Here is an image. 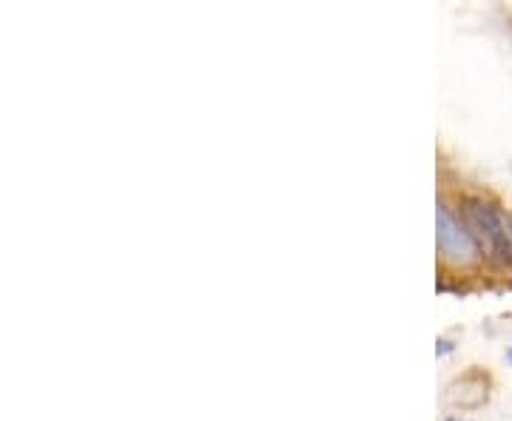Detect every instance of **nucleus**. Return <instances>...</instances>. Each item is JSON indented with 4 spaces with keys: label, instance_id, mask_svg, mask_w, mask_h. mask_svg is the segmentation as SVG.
<instances>
[{
    "label": "nucleus",
    "instance_id": "nucleus-1",
    "mask_svg": "<svg viewBox=\"0 0 512 421\" xmlns=\"http://www.w3.org/2000/svg\"><path fill=\"white\" fill-rule=\"evenodd\" d=\"M464 225L476 237L481 254L498 262V265H512V222L510 217L481 197H464L461 202Z\"/></svg>",
    "mask_w": 512,
    "mask_h": 421
},
{
    "label": "nucleus",
    "instance_id": "nucleus-2",
    "mask_svg": "<svg viewBox=\"0 0 512 421\" xmlns=\"http://www.w3.org/2000/svg\"><path fill=\"white\" fill-rule=\"evenodd\" d=\"M436 242H439V254L444 259H450L453 265H473L481 257V248H478L476 237L470 234V228L458 220L456 214L439 202V211H436Z\"/></svg>",
    "mask_w": 512,
    "mask_h": 421
},
{
    "label": "nucleus",
    "instance_id": "nucleus-4",
    "mask_svg": "<svg viewBox=\"0 0 512 421\" xmlns=\"http://www.w3.org/2000/svg\"><path fill=\"white\" fill-rule=\"evenodd\" d=\"M447 421H464V419H447Z\"/></svg>",
    "mask_w": 512,
    "mask_h": 421
},
{
    "label": "nucleus",
    "instance_id": "nucleus-3",
    "mask_svg": "<svg viewBox=\"0 0 512 421\" xmlns=\"http://www.w3.org/2000/svg\"><path fill=\"white\" fill-rule=\"evenodd\" d=\"M453 350V345L447 342V339H439V348H436V353H450Z\"/></svg>",
    "mask_w": 512,
    "mask_h": 421
}]
</instances>
